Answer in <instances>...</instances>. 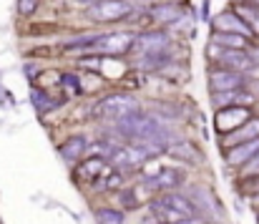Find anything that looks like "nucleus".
Returning <instances> with one entry per match:
<instances>
[{
  "label": "nucleus",
  "instance_id": "a878e982",
  "mask_svg": "<svg viewBox=\"0 0 259 224\" xmlns=\"http://www.w3.org/2000/svg\"><path fill=\"white\" fill-rule=\"evenodd\" d=\"M76 3H98V0H76Z\"/></svg>",
  "mask_w": 259,
  "mask_h": 224
},
{
  "label": "nucleus",
  "instance_id": "9d476101",
  "mask_svg": "<svg viewBox=\"0 0 259 224\" xmlns=\"http://www.w3.org/2000/svg\"><path fill=\"white\" fill-rule=\"evenodd\" d=\"M214 30H229V33H242L247 38H252L254 33L249 30V25L237 15V10H224L214 18Z\"/></svg>",
  "mask_w": 259,
  "mask_h": 224
},
{
  "label": "nucleus",
  "instance_id": "6ab92c4d",
  "mask_svg": "<svg viewBox=\"0 0 259 224\" xmlns=\"http://www.w3.org/2000/svg\"><path fill=\"white\" fill-rule=\"evenodd\" d=\"M93 214H96V224H126V214L113 207H101Z\"/></svg>",
  "mask_w": 259,
  "mask_h": 224
},
{
  "label": "nucleus",
  "instance_id": "20e7f679",
  "mask_svg": "<svg viewBox=\"0 0 259 224\" xmlns=\"http://www.w3.org/2000/svg\"><path fill=\"white\" fill-rule=\"evenodd\" d=\"M91 20L96 23H116L134 15V5L128 0H98L88 8Z\"/></svg>",
  "mask_w": 259,
  "mask_h": 224
},
{
  "label": "nucleus",
  "instance_id": "423d86ee",
  "mask_svg": "<svg viewBox=\"0 0 259 224\" xmlns=\"http://www.w3.org/2000/svg\"><path fill=\"white\" fill-rule=\"evenodd\" d=\"M169 43H171V41H169V35H166L164 30H146V33H139V35H136L131 51H136L141 58H146V56L166 53Z\"/></svg>",
  "mask_w": 259,
  "mask_h": 224
},
{
  "label": "nucleus",
  "instance_id": "1a4fd4ad",
  "mask_svg": "<svg viewBox=\"0 0 259 224\" xmlns=\"http://www.w3.org/2000/svg\"><path fill=\"white\" fill-rule=\"evenodd\" d=\"M86 151H88V139L86 134H73L71 139H66L61 146H58V154L66 164H73L78 159H86Z\"/></svg>",
  "mask_w": 259,
  "mask_h": 224
},
{
  "label": "nucleus",
  "instance_id": "b1692460",
  "mask_svg": "<svg viewBox=\"0 0 259 224\" xmlns=\"http://www.w3.org/2000/svg\"><path fill=\"white\" fill-rule=\"evenodd\" d=\"M201 18H204V20L209 18V0H204V3H201Z\"/></svg>",
  "mask_w": 259,
  "mask_h": 224
},
{
  "label": "nucleus",
  "instance_id": "39448f33",
  "mask_svg": "<svg viewBox=\"0 0 259 224\" xmlns=\"http://www.w3.org/2000/svg\"><path fill=\"white\" fill-rule=\"evenodd\" d=\"M184 179H186V174H184V169H176V166H161L156 174H149L146 179H144V186L146 189H151V192H174V189H179L181 184H184Z\"/></svg>",
  "mask_w": 259,
  "mask_h": 224
},
{
  "label": "nucleus",
  "instance_id": "f03ea898",
  "mask_svg": "<svg viewBox=\"0 0 259 224\" xmlns=\"http://www.w3.org/2000/svg\"><path fill=\"white\" fill-rule=\"evenodd\" d=\"M134 41H136V33L131 30H113V33H103V35H93L88 41H81L78 46L83 48H93L103 56H123L134 48Z\"/></svg>",
  "mask_w": 259,
  "mask_h": 224
},
{
  "label": "nucleus",
  "instance_id": "2eb2a0df",
  "mask_svg": "<svg viewBox=\"0 0 259 224\" xmlns=\"http://www.w3.org/2000/svg\"><path fill=\"white\" fill-rule=\"evenodd\" d=\"M234 10H237V15L249 25V30H252L254 35H259V8L257 5H254L252 0H244V3H239Z\"/></svg>",
  "mask_w": 259,
  "mask_h": 224
},
{
  "label": "nucleus",
  "instance_id": "4be33fe9",
  "mask_svg": "<svg viewBox=\"0 0 259 224\" xmlns=\"http://www.w3.org/2000/svg\"><path fill=\"white\" fill-rule=\"evenodd\" d=\"M38 8V0H18V13L20 15H33Z\"/></svg>",
  "mask_w": 259,
  "mask_h": 224
},
{
  "label": "nucleus",
  "instance_id": "4468645a",
  "mask_svg": "<svg viewBox=\"0 0 259 224\" xmlns=\"http://www.w3.org/2000/svg\"><path fill=\"white\" fill-rule=\"evenodd\" d=\"M181 15H184V10L176 3H164V5H154L151 8V18L156 23H176Z\"/></svg>",
  "mask_w": 259,
  "mask_h": 224
},
{
  "label": "nucleus",
  "instance_id": "f257e3e1",
  "mask_svg": "<svg viewBox=\"0 0 259 224\" xmlns=\"http://www.w3.org/2000/svg\"><path fill=\"white\" fill-rule=\"evenodd\" d=\"M136 111H141V103L128 93H108L93 106V116L101 121H111V124H116Z\"/></svg>",
  "mask_w": 259,
  "mask_h": 224
},
{
  "label": "nucleus",
  "instance_id": "0eeeda50",
  "mask_svg": "<svg viewBox=\"0 0 259 224\" xmlns=\"http://www.w3.org/2000/svg\"><path fill=\"white\" fill-rule=\"evenodd\" d=\"M252 119V111L247 108V106H224V108H219V114H217V129L222 131V134H229V131H234V129H239L244 121H249Z\"/></svg>",
  "mask_w": 259,
  "mask_h": 224
},
{
  "label": "nucleus",
  "instance_id": "5701e85b",
  "mask_svg": "<svg viewBox=\"0 0 259 224\" xmlns=\"http://www.w3.org/2000/svg\"><path fill=\"white\" fill-rule=\"evenodd\" d=\"M176 224H206V219L204 217H189V219H181V222Z\"/></svg>",
  "mask_w": 259,
  "mask_h": 224
},
{
  "label": "nucleus",
  "instance_id": "6e6552de",
  "mask_svg": "<svg viewBox=\"0 0 259 224\" xmlns=\"http://www.w3.org/2000/svg\"><path fill=\"white\" fill-rule=\"evenodd\" d=\"M244 73H239V71H229V68H214L211 73H209V86H211V91L214 93H219V91H234V88H244Z\"/></svg>",
  "mask_w": 259,
  "mask_h": 224
},
{
  "label": "nucleus",
  "instance_id": "7ed1b4c3",
  "mask_svg": "<svg viewBox=\"0 0 259 224\" xmlns=\"http://www.w3.org/2000/svg\"><path fill=\"white\" fill-rule=\"evenodd\" d=\"M209 56H211V61H217L222 68H229V71L252 73V71L257 68L252 53L244 51V48H222V46H217V43L211 41V46H209Z\"/></svg>",
  "mask_w": 259,
  "mask_h": 224
},
{
  "label": "nucleus",
  "instance_id": "412c9836",
  "mask_svg": "<svg viewBox=\"0 0 259 224\" xmlns=\"http://www.w3.org/2000/svg\"><path fill=\"white\" fill-rule=\"evenodd\" d=\"M242 176H259V151L242 166Z\"/></svg>",
  "mask_w": 259,
  "mask_h": 224
},
{
  "label": "nucleus",
  "instance_id": "bb28decb",
  "mask_svg": "<svg viewBox=\"0 0 259 224\" xmlns=\"http://www.w3.org/2000/svg\"><path fill=\"white\" fill-rule=\"evenodd\" d=\"M252 3H254V5H257V8H259V0H252Z\"/></svg>",
  "mask_w": 259,
  "mask_h": 224
},
{
  "label": "nucleus",
  "instance_id": "ddd939ff",
  "mask_svg": "<svg viewBox=\"0 0 259 224\" xmlns=\"http://www.w3.org/2000/svg\"><path fill=\"white\" fill-rule=\"evenodd\" d=\"M254 96L252 93H247L244 88H234V91H219V93H214L211 96V103L217 106V108H224V106H242L244 101L249 103Z\"/></svg>",
  "mask_w": 259,
  "mask_h": 224
},
{
  "label": "nucleus",
  "instance_id": "393cba45",
  "mask_svg": "<svg viewBox=\"0 0 259 224\" xmlns=\"http://www.w3.org/2000/svg\"><path fill=\"white\" fill-rule=\"evenodd\" d=\"M249 53H252V58H254V63H257V66H259V46H254V48H252Z\"/></svg>",
  "mask_w": 259,
  "mask_h": 224
},
{
  "label": "nucleus",
  "instance_id": "f8f14e48",
  "mask_svg": "<svg viewBox=\"0 0 259 224\" xmlns=\"http://www.w3.org/2000/svg\"><path fill=\"white\" fill-rule=\"evenodd\" d=\"M252 139H259V119H249L239 129L224 134V144H229V146L242 144V141H252Z\"/></svg>",
  "mask_w": 259,
  "mask_h": 224
},
{
  "label": "nucleus",
  "instance_id": "a211bd4d",
  "mask_svg": "<svg viewBox=\"0 0 259 224\" xmlns=\"http://www.w3.org/2000/svg\"><path fill=\"white\" fill-rule=\"evenodd\" d=\"M139 194H141V186L121 189V192H118V202H121V207H123V209H139L141 202L146 199V197H139Z\"/></svg>",
  "mask_w": 259,
  "mask_h": 224
},
{
  "label": "nucleus",
  "instance_id": "f3484780",
  "mask_svg": "<svg viewBox=\"0 0 259 224\" xmlns=\"http://www.w3.org/2000/svg\"><path fill=\"white\" fill-rule=\"evenodd\" d=\"M106 159L103 156H88L83 159V166L78 169V176H86V179H96V176H103V169H106Z\"/></svg>",
  "mask_w": 259,
  "mask_h": 224
},
{
  "label": "nucleus",
  "instance_id": "9b49d317",
  "mask_svg": "<svg viewBox=\"0 0 259 224\" xmlns=\"http://www.w3.org/2000/svg\"><path fill=\"white\" fill-rule=\"evenodd\" d=\"M259 151V139H252V141H242V144H234L232 149L227 151V164L229 166H244L254 154Z\"/></svg>",
  "mask_w": 259,
  "mask_h": 224
},
{
  "label": "nucleus",
  "instance_id": "dca6fc26",
  "mask_svg": "<svg viewBox=\"0 0 259 224\" xmlns=\"http://www.w3.org/2000/svg\"><path fill=\"white\" fill-rule=\"evenodd\" d=\"M222 48H247V35L242 33H229V30H217L211 38Z\"/></svg>",
  "mask_w": 259,
  "mask_h": 224
},
{
  "label": "nucleus",
  "instance_id": "aec40b11",
  "mask_svg": "<svg viewBox=\"0 0 259 224\" xmlns=\"http://www.w3.org/2000/svg\"><path fill=\"white\" fill-rule=\"evenodd\" d=\"M33 103H35V108H38L40 114H46V111H51V108L56 106V103H53V101H51V98H48L46 93H40L38 88L33 91Z\"/></svg>",
  "mask_w": 259,
  "mask_h": 224
}]
</instances>
